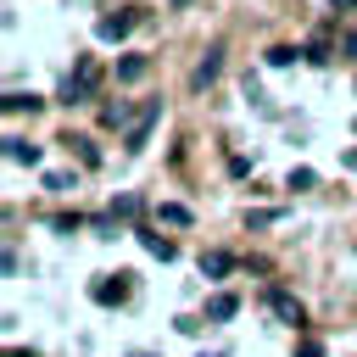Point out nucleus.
Listing matches in <instances>:
<instances>
[{
	"mask_svg": "<svg viewBox=\"0 0 357 357\" xmlns=\"http://www.w3.org/2000/svg\"><path fill=\"white\" fill-rule=\"evenodd\" d=\"M95 89H100V61H95V56H84V61H78V73H67L61 100H67V106H78V100H89Z\"/></svg>",
	"mask_w": 357,
	"mask_h": 357,
	"instance_id": "nucleus-1",
	"label": "nucleus"
},
{
	"mask_svg": "<svg viewBox=\"0 0 357 357\" xmlns=\"http://www.w3.org/2000/svg\"><path fill=\"white\" fill-rule=\"evenodd\" d=\"M156 117H162V100H145V106L134 112V123L123 128V151H145V139H151Z\"/></svg>",
	"mask_w": 357,
	"mask_h": 357,
	"instance_id": "nucleus-2",
	"label": "nucleus"
},
{
	"mask_svg": "<svg viewBox=\"0 0 357 357\" xmlns=\"http://www.w3.org/2000/svg\"><path fill=\"white\" fill-rule=\"evenodd\" d=\"M262 301H268V312H273L279 324H290V329H301V324H307V312H301V301H296L290 290H279V284H268V290H262Z\"/></svg>",
	"mask_w": 357,
	"mask_h": 357,
	"instance_id": "nucleus-3",
	"label": "nucleus"
},
{
	"mask_svg": "<svg viewBox=\"0 0 357 357\" xmlns=\"http://www.w3.org/2000/svg\"><path fill=\"white\" fill-rule=\"evenodd\" d=\"M218 73H223V39H212V45L201 50V61H195V73H190V89L201 95V89H206Z\"/></svg>",
	"mask_w": 357,
	"mask_h": 357,
	"instance_id": "nucleus-4",
	"label": "nucleus"
},
{
	"mask_svg": "<svg viewBox=\"0 0 357 357\" xmlns=\"http://www.w3.org/2000/svg\"><path fill=\"white\" fill-rule=\"evenodd\" d=\"M134 22H139V6H128V11H117V17H100V22H95V33H100V39L112 45V39H123V33L134 28Z\"/></svg>",
	"mask_w": 357,
	"mask_h": 357,
	"instance_id": "nucleus-5",
	"label": "nucleus"
},
{
	"mask_svg": "<svg viewBox=\"0 0 357 357\" xmlns=\"http://www.w3.org/2000/svg\"><path fill=\"white\" fill-rule=\"evenodd\" d=\"M123 279H128V273H117V279H112V273H100V279L89 284V296H95L100 307H117V301L128 296V284H123Z\"/></svg>",
	"mask_w": 357,
	"mask_h": 357,
	"instance_id": "nucleus-6",
	"label": "nucleus"
},
{
	"mask_svg": "<svg viewBox=\"0 0 357 357\" xmlns=\"http://www.w3.org/2000/svg\"><path fill=\"white\" fill-rule=\"evenodd\" d=\"M240 312V296H229V290H218V296H206V318L212 324H229Z\"/></svg>",
	"mask_w": 357,
	"mask_h": 357,
	"instance_id": "nucleus-7",
	"label": "nucleus"
},
{
	"mask_svg": "<svg viewBox=\"0 0 357 357\" xmlns=\"http://www.w3.org/2000/svg\"><path fill=\"white\" fill-rule=\"evenodd\" d=\"M134 234H139V245H145L151 257H162V262H173V257H178V245H173V240H162V234H151V229H134Z\"/></svg>",
	"mask_w": 357,
	"mask_h": 357,
	"instance_id": "nucleus-8",
	"label": "nucleus"
},
{
	"mask_svg": "<svg viewBox=\"0 0 357 357\" xmlns=\"http://www.w3.org/2000/svg\"><path fill=\"white\" fill-rule=\"evenodd\" d=\"M6 156H11V162H22V167H39V145H28V139H17V134L6 139Z\"/></svg>",
	"mask_w": 357,
	"mask_h": 357,
	"instance_id": "nucleus-9",
	"label": "nucleus"
},
{
	"mask_svg": "<svg viewBox=\"0 0 357 357\" xmlns=\"http://www.w3.org/2000/svg\"><path fill=\"white\" fill-rule=\"evenodd\" d=\"M229 268H234V257H229V251H201V273H206V279H223Z\"/></svg>",
	"mask_w": 357,
	"mask_h": 357,
	"instance_id": "nucleus-10",
	"label": "nucleus"
},
{
	"mask_svg": "<svg viewBox=\"0 0 357 357\" xmlns=\"http://www.w3.org/2000/svg\"><path fill=\"white\" fill-rule=\"evenodd\" d=\"M145 73H151V61H145V56H123V61H117V78H123V84H139Z\"/></svg>",
	"mask_w": 357,
	"mask_h": 357,
	"instance_id": "nucleus-11",
	"label": "nucleus"
},
{
	"mask_svg": "<svg viewBox=\"0 0 357 357\" xmlns=\"http://www.w3.org/2000/svg\"><path fill=\"white\" fill-rule=\"evenodd\" d=\"M156 223H167V229H184V223H190V206H178V201H162V206H156Z\"/></svg>",
	"mask_w": 357,
	"mask_h": 357,
	"instance_id": "nucleus-12",
	"label": "nucleus"
},
{
	"mask_svg": "<svg viewBox=\"0 0 357 357\" xmlns=\"http://www.w3.org/2000/svg\"><path fill=\"white\" fill-rule=\"evenodd\" d=\"M100 123H106V128H128V123H134V112L117 100V106H100Z\"/></svg>",
	"mask_w": 357,
	"mask_h": 357,
	"instance_id": "nucleus-13",
	"label": "nucleus"
},
{
	"mask_svg": "<svg viewBox=\"0 0 357 357\" xmlns=\"http://www.w3.org/2000/svg\"><path fill=\"white\" fill-rule=\"evenodd\" d=\"M61 145H67V151H78V156H84V167H95V162H100V151H95V145L84 139V134H67Z\"/></svg>",
	"mask_w": 357,
	"mask_h": 357,
	"instance_id": "nucleus-14",
	"label": "nucleus"
},
{
	"mask_svg": "<svg viewBox=\"0 0 357 357\" xmlns=\"http://www.w3.org/2000/svg\"><path fill=\"white\" fill-rule=\"evenodd\" d=\"M33 106H45V100H39V95H22V89L6 95V112H33Z\"/></svg>",
	"mask_w": 357,
	"mask_h": 357,
	"instance_id": "nucleus-15",
	"label": "nucleus"
},
{
	"mask_svg": "<svg viewBox=\"0 0 357 357\" xmlns=\"http://www.w3.org/2000/svg\"><path fill=\"white\" fill-rule=\"evenodd\" d=\"M296 56H307V50H290V45H273V50H268V67H290Z\"/></svg>",
	"mask_w": 357,
	"mask_h": 357,
	"instance_id": "nucleus-16",
	"label": "nucleus"
},
{
	"mask_svg": "<svg viewBox=\"0 0 357 357\" xmlns=\"http://www.w3.org/2000/svg\"><path fill=\"white\" fill-rule=\"evenodd\" d=\"M112 218H139V195H117L112 201Z\"/></svg>",
	"mask_w": 357,
	"mask_h": 357,
	"instance_id": "nucleus-17",
	"label": "nucleus"
},
{
	"mask_svg": "<svg viewBox=\"0 0 357 357\" xmlns=\"http://www.w3.org/2000/svg\"><path fill=\"white\" fill-rule=\"evenodd\" d=\"M340 56H357V6H351V28L340 33Z\"/></svg>",
	"mask_w": 357,
	"mask_h": 357,
	"instance_id": "nucleus-18",
	"label": "nucleus"
},
{
	"mask_svg": "<svg viewBox=\"0 0 357 357\" xmlns=\"http://www.w3.org/2000/svg\"><path fill=\"white\" fill-rule=\"evenodd\" d=\"M45 190H78L73 173H45Z\"/></svg>",
	"mask_w": 357,
	"mask_h": 357,
	"instance_id": "nucleus-19",
	"label": "nucleus"
},
{
	"mask_svg": "<svg viewBox=\"0 0 357 357\" xmlns=\"http://www.w3.org/2000/svg\"><path fill=\"white\" fill-rule=\"evenodd\" d=\"M290 190H312V167H290Z\"/></svg>",
	"mask_w": 357,
	"mask_h": 357,
	"instance_id": "nucleus-20",
	"label": "nucleus"
},
{
	"mask_svg": "<svg viewBox=\"0 0 357 357\" xmlns=\"http://www.w3.org/2000/svg\"><path fill=\"white\" fill-rule=\"evenodd\" d=\"M296 357H324V340H312V335H301V346H296Z\"/></svg>",
	"mask_w": 357,
	"mask_h": 357,
	"instance_id": "nucleus-21",
	"label": "nucleus"
},
{
	"mask_svg": "<svg viewBox=\"0 0 357 357\" xmlns=\"http://www.w3.org/2000/svg\"><path fill=\"white\" fill-rule=\"evenodd\" d=\"M346 167H351V173H357V151H346Z\"/></svg>",
	"mask_w": 357,
	"mask_h": 357,
	"instance_id": "nucleus-22",
	"label": "nucleus"
},
{
	"mask_svg": "<svg viewBox=\"0 0 357 357\" xmlns=\"http://www.w3.org/2000/svg\"><path fill=\"white\" fill-rule=\"evenodd\" d=\"M167 6H173V11H184V6H190V0H167Z\"/></svg>",
	"mask_w": 357,
	"mask_h": 357,
	"instance_id": "nucleus-23",
	"label": "nucleus"
},
{
	"mask_svg": "<svg viewBox=\"0 0 357 357\" xmlns=\"http://www.w3.org/2000/svg\"><path fill=\"white\" fill-rule=\"evenodd\" d=\"M340 6H357V0H335V11H340Z\"/></svg>",
	"mask_w": 357,
	"mask_h": 357,
	"instance_id": "nucleus-24",
	"label": "nucleus"
}]
</instances>
